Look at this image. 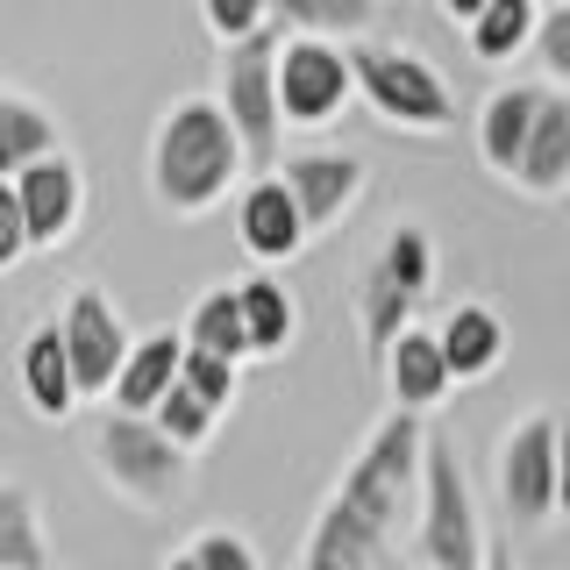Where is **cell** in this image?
I'll use <instances>...</instances> for the list:
<instances>
[{
	"instance_id": "cell-1",
	"label": "cell",
	"mask_w": 570,
	"mask_h": 570,
	"mask_svg": "<svg viewBox=\"0 0 570 570\" xmlns=\"http://www.w3.org/2000/svg\"><path fill=\"white\" fill-rule=\"evenodd\" d=\"M421 442H428L421 414L385 406L379 428L343 463L328 507L314 513L299 570H379L392 557V542L414 521V499H421Z\"/></svg>"
},
{
	"instance_id": "cell-2",
	"label": "cell",
	"mask_w": 570,
	"mask_h": 570,
	"mask_svg": "<svg viewBox=\"0 0 570 570\" xmlns=\"http://www.w3.org/2000/svg\"><path fill=\"white\" fill-rule=\"evenodd\" d=\"M243 142L228 129V115L214 100H178L157 115L150 129V157H142V178H150V200L178 214V222H200L243 186Z\"/></svg>"
},
{
	"instance_id": "cell-3",
	"label": "cell",
	"mask_w": 570,
	"mask_h": 570,
	"mask_svg": "<svg viewBox=\"0 0 570 570\" xmlns=\"http://www.w3.org/2000/svg\"><path fill=\"white\" fill-rule=\"evenodd\" d=\"M86 456H94V471L107 478V492L136 513H171L178 499H186V478H193V456L178 450L165 428L150 414H121V406H107L94 421Z\"/></svg>"
},
{
	"instance_id": "cell-4",
	"label": "cell",
	"mask_w": 570,
	"mask_h": 570,
	"mask_svg": "<svg viewBox=\"0 0 570 570\" xmlns=\"http://www.w3.org/2000/svg\"><path fill=\"white\" fill-rule=\"evenodd\" d=\"M428 285H435V236H428L421 222H392L379 257L364 264V278H356V328H364V356L379 364L392 350V335L414 328Z\"/></svg>"
},
{
	"instance_id": "cell-5",
	"label": "cell",
	"mask_w": 570,
	"mask_h": 570,
	"mask_svg": "<svg viewBox=\"0 0 570 570\" xmlns=\"http://www.w3.org/2000/svg\"><path fill=\"white\" fill-rule=\"evenodd\" d=\"M350 50V86L385 129L406 136H442L456 121V94L421 50H392V43H343Z\"/></svg>"
},
{
	"instance_id": "cell-6",
	"label": "cell",
	"mask_w": 570,
	"mask_h": 570,
	"mask_svg": "<svg viewBox=\"0 0 570 570\" xmlns=\"http://www.w3.org/2000/svg\"><path fill=\"white\" fill-rule=\"evenodd\" d=\"M414 534H421L428 570H478V563H485V528H478L471 478H463V456H456L450 435H428V442H421Z\"/></svg>"
},
{
	"instance_id": "cell-7",
	"label": "cell",
	"mask_w": 570,
	"mask_h": 570,
	"mask_svg": "<svg viewBox=\"0 0 570 570\" xmlns=\"http://www.w3.org/2000/svg\"><path fill=\"white\" fill-rule=\"evenodd\" d=\"M278 36L285 29L272 22V29L243 36V43H222V94H214V107L228 115L249 171H272L278 142H285V121H278Z\"/></svg>"
},
{
	"instance_id": "cell-8",
	"label": "cell",
	"mask_w": 570,
	"mask_h": 570,
	"mask_svg": "<svg viewBox=\"0 0 570 570\" xmlns=\"http://www.w3.org/2000/svg\"><path fill=\"white\" fill-rule=\"evenodd\" d=\"M356 100L350 50L321 36H278V121L285 129H328Z\"/></svg>"
},
{
	"instance_id": "cell-9",
	"label": "cell",
	"mask_w": 570,
	"mask_h": 570,
	"mask_svg": "<svg viewBox=\"0 0 570 570\" xmlns=\"http://www.w3.org/2000/svg\"><path fill=\"white\" fill-rule=\"evenodd\" d=\"M499 507H507L513 528L557 521V414L549 406L521 414L499 442Z\"/></svg>"
},
{
	"instance_id": "cell-10",
	"label": "cell",
	"mask_w": 570,
	"mask_h": 570,
	"mask_svg": "<svg viewBox=\"0 0 570 570\" xmlns=\"http://www.w3.org/2000/svg\"><path fill=\"white\" fill-rule=\"evenodd\" d=\"M58 343H65L79 400H100V392L115 385V371H121V356H129L136 335H129V321H121V307L100 285H71L65 307H58Z\"/></svg>"
},
{
	"instance_id": "cell-11",
	"label": "cell",
	"mask_w": 570,
	"mask_h": 570,
	"mask_svg": "<svg viewBox=\"0 0 570 570\" xmlns=\"http://www.w3.org/2000/svg\"><path fill=\"white\" fill-rule=\"evenodd\" d=\"M8 186H14V207H22L29 249H58V243L79 236V222H86V178H79V165H71L65 150L36 157V165L14 171Z\"/></svg>"
},
{
	"instance_id": "cell-12",
	"label": "cell",
	"mask_w": 570,
	"mask_h": 570,
	"mask_svg": "<svg viewBox=\"0 0 570 570\" xmlns=\"http://www.w3.org/2000/svg\"><path fill=\"white\" fill-rule=\"evenodd\" d=\"M278 178H285V193H293L307 236H321V228H335L356 207V193H364L371 171H364V157H350V150H293L278 165Z\"/></svg>"
},
{
	"instance_id": "cell-13",
	"label": "cell",
	"mask_w": 570,
	"mask_h": 570,
	"mask_svg": "<svg viewBox=\"0 0 570 570\" xmlns=\"http://www.w3.org/2000/svg\"><path fill=\"white\" fill-rule=\"evenodd\" d=\"M236 243L257 264H293L299 249H307V222H299V207H293V193H285L278 171H257L236 193Z\"/></svg>"
},
{
	"instance_id": "cell-14",
	"label": "cell",
	"mask_w": 570,
	"mask_h": 570,
	"mask_svg": "<svg viewBox=\"0 0 570 570\" xmlns=\"http://www.w3.org/2000/svg\"><path fill=\"white\" fill-rule=\"evenodd\" d=\"M435 350L450 364V385H485L499 364H507V321H499L485 299H456L435 328Z\"/></svg>"
},
{
	"instance_id": "cell-15",
	"label": "cell",
	"mask_w": 570,
	"mask_h": 570,
	"mask_svg": "<svg viewBox=\"0 0 570 570\" xmlns=\"http://www.w3.org/2000/svg\"><path fill=\"white\" fill-rule=\"evenodd\" d=\"M379 371H385V392L400 414H435L450 400V364L435 350V328H400L392 350L379 356Z\"/></svg>"
},
{
	"instance_id": "cell-16",
	"label": "cell",
	"mask_w": 570,
	"mask_h": 570,
	"mask_svg": "<svg viewBox=\"0 0 570 570\" xmlns=\"http://www.w3.org/2000/svg\"><path fill=\"white\" fill-rule=\"evenodd\" d=\"M513 186L528 200H563L570 193V94H542L534 129L521 142V165H513Z\"/></svg>"
},
{
	"instance_id": "cell-17",
	"label": "cell",
	"mask_w": 570,
	"mask_h": 570,
	"mask_svg": "<svg viewBox=\"0 0 570 570\" xmlns=\"http://www.w3.org/2000/svg\"><path fill=\"white\" fill-rule=\"evenodd\" d=\"M14 385H22V400H29L36 421H71V406H79V385H71V364H65V343H58V321H43V328L22 335V350H14Z\"/></svg>"
},
{
	"instance_id": "cell-18",
	"label": "cell",
	"mask_w": 570,
	"mask_h": 570,
	"mask_svg": "<svg viewBox=\"0 0 570 570\" xmlns=\"http://www.w3.org/2000/svg\"><path fill=\"white\" fill-rule=\"evenodd\" d=\"M178 356H186V335L178 328H157V335H142V343H129L115 385H107V400H115L121 414H150V406L178 385Z\"/></svg>"
},
{
	"instance_id": "cell-19",
	"label": "cell",
	"mask_w": 570,
	"mask_h": 570,
	"mask_svg": "<svg viewBox=\"0 0 570 570\" xmlns=\"http://www.w3.org/2000/svg\"><path fill=\"white\" fill-rule=\"evenodd\" d=\"M534 107H542V86H499V94L478 107V157H485L492 178H513L521 142L534 129Z\"/></svg>"
},
{
	"instance_id": "cell-20",
	"label": "cell",
	"mask_w": 570,
	"mask_h": 570,
	"mask_svg": "<svg viewBox=\"0 0 570 570\" xmlns=\"http://www.w3.org/2000/svg\"><path fill=\"white\" fill-rule=\"evenodd\" d=\"M236 299H243L249 356H285V350H293V335H299V299L285 293V278H278V272L243 278V285H236Z\"/></svg>"
},
{
	"instance_id": "cell-21",
	"label": "cell",
	"mask_w": 570,
	"mask_h": 570,
	"mask_svg": "<svg viewBox=\"0 0 570 570\" xmlns=\"http://www.w3.org/2000/svg\"><path fill=\"white\" fill-rule=\"evenodd\" d=\"M385 0H272V22L285 36H321V43H364Z\"/></svg>"
},
{
	"instance_id": "cell-22",
	"label": "cell",
	"mask_w": 570,
	"mask_h": 570,
	"mask_svg": "<svg viewBox=\"0 0 570 570\" xmlns=\"http://www.w3.org/2000/svg\"><path fill=\"white\" fill-rule=\"evenodd\" d=\"M0 570H50V528L22 478H0Z\"/></svg>"
},
{
	"instance_id": "cell-23",
	"label": "cell",
	"mask_w": 570,
	"mask_h": 570,
	"mask_svg": "<svg viewBox=\"0 0 570 570\" xmlns=\"http://www.w3.org/2000/svg\"><path fill=\"white\" fill-rule=\"evenodd\" d=\"M186 350H207V356H228V364H249V335H243V299L236 285H207L200 299L186 307Z\"/></svg>"
},
{
	"instance_id": "cell-24",
	"label": "cell",
	"mask_w": 570,
	"mask_h": 570,
	"mask_svg": "<svg viewBox=\"0 0 570 570\" xmlns=\"http://www.w3.org/2000/svg\"><path fill=\"white\" fill-rule=\"evenodd\" d=\"M50 150H65L50 107H36V100H22V94H0V178L29 171L36 157H50Z\"/></svg>"
},
{
	"instance_id": "cell-25",
	"label": "cell",
	"mask_w": 570,
	"mask_h": 570,
	"mask_svg": "<svg viewBox=\"0 0 570 570\" xmlns=\"http://www.w3.org/2000/svg\"><path fill=\"white\" fill-rule=\"evenodd\" d=\"M534 14H542L534 0H485V8L463 22L471 29V58L478 65H513L534 43Z\"/></svg>"
},
{
	"instance_id": "cell-26",
	"label": "cell",
	"mask_w": 570,
	"mask_h": 570,
	"mask_svg": "<svg viewBox=\"0 0 570 570\" xmlns=\"http://www.w3.org/2000/svg\"><path fill=\"white\" fill-rule=\"evenodd\" d=\"M150 421L157 428H165V435L178 442V450H186V456H200L207 450V442H214V421H222V414H214V406L200 400V392H186V385H171L165 392V400H157L150 406Z\"/></svg>"
},
{
	"instance_id": "cell-27",
	"label": "cell",
	"mask_w": 570,
	"mask_h": 570,
	"mask_svg": "<svg viewBox=\"0 0 570 570\" xmlns=\"http://www.w3.org/2000/svg\"><path fill=\"white\" fill-rule=\"evenodd\" d=\"M178 385L200 392L214 414H228V406H236V385H243V364H228V356H207V350H186V356H178Z\"/></svg>"
},
{
	"instance_id": "cell-28",
	"label": "cell",
	"mask_w": 570,
	"mask_h": 570,
	"mask_svg": "<svg viewBox=\"0 0 570 570\" xmlns=\"http://www.w3.org/2000/svg\"><path fill=\"white\" fill-rule=\"evenodd\" d=\"M186 557L200 563V570H264L257 542H249L243 528H200V534L186 542Z\"/></svg>"
},
{
	"instance_id": "cell-29",
	"label": "cell",
	"mask_w": 570,
	"mask_h": 570,
	"mask_svg": "<svg viewBox=\"0 0 570 570\" xmlns=\"http://www.w3.org/2000/svg\"><path fill=\"white\" fill-rule=\"evenodd\" d=\"M200 22L214 43H243V36L272 29V0H200Z\"/></svg>"
},
{
	"instance_id": "cell-30",
	"label": "cell",
	"mask_w": 570,
	"mask_h": 570,
	"mask_svg": "<svg viewBox=\"0 0 570 570\" xmlns=\"http://www.w3.org/2000/svg\"><path fill=\"white\" fill-rule=\"evenodd\" d=\"M534 65L549 71L557 86H570V0H557V8H542L534 14Z\"/></svg>"
},
{
	"instance_id": "cell-31",
	"label": "cell",
	"mask_w": 570,
	"mask_h": 570,
	"mask_svg": "<svg viewBox=\"0 0 570 570\" xmlns=\"http://www.w3.org/2000/svg\"><path fill=\"white\" fill-rule=\"evenodd\" d=\"M29 257V228H22V207H14V186L0 178V278Z\"/></svg>"
},
{
	"instance_id": "cell-32",
	"label": "cell",
	"mask_w": 570,
	"mask_h": 570,
	"mask_svg": "<svg viewBox=\"0 0 570 570\" xmlns=\"http://www.w3.org/2000/svg\"><path fill=\"white\" fill-rule=\"evenodd\" d=\"M557 521H570V414H557Z\"/></svg>"
},
{
	"instance_id": "cell-33",
	"label": "cell",
	"mask_w": 570,
	"mask_h": 570,
	"mask_svg": "<svg viewBox=\"0 0 570 570\" xmlns=\"http://www.w3.org/2000/svg\"><path fill=\"white\" fill-rule=\"evenodd\" d=\"M478 570H521V563H513V542H492V534H485V563H478Z\"/></svg>"
},
{
	"instance_id": "cell-34",
	"label": "cell",
	"mask_w": 570,
	"mask_h": 570,
	"mask_svg": "<svg viewBox=\"0 0 570 570\" xmlns=\"http://www.w3.org/2000/svg\"><path fill=\"white\" fill-rule=\"evenodd\" d=\"M435 8H442V14H450V22H471V14H478V8H485V0H435Z\"/></svg>"
},
{
	"instance_id": "cell-35",
	"label": "cell",
	"mask_w": 570,
	"mask_h": 570,
	"mask_svg": "<svg viewBox=\"0 0 570 570\" xmlns=\"http://www.w3.org/2000/svg\"><path fill=\"white\" fill-rule=\"evenodd\" d=\"M165 570H200V563H193V557H186V549H178V557H171Z\"/></svg>"
},
{
	"instance_id": "cell-36",
	"label": "cell",
	"mask_w": 570,
	"mask_h": 570,
	"mask_svg": "<svg viewBox=\"0 0 570 570\" xmlns=\"http://www.w3.org/2000/svg\"><path fill=\"white\" fill-rule=\"evenodd\" d=\"M534 8H557V0H534Z\"/></svg>"
}]
</instances>
